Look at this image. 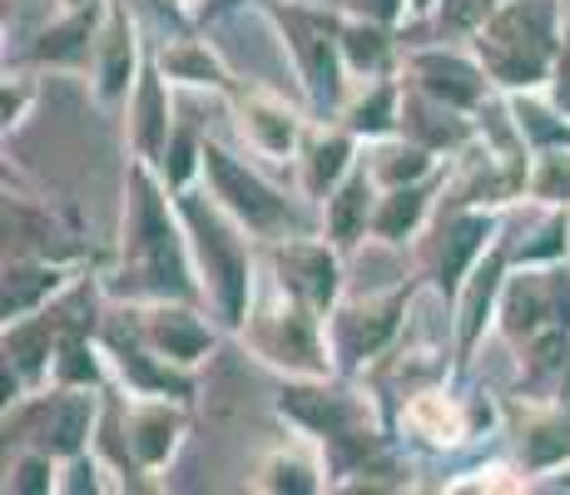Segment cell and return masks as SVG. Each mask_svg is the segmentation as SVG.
Returning <instances> with one entry per match:
<instances>
[{"mask_svg":"<svg viewBox=\"0 0 570 495\" xmlns=\"http://www.w3.org/2000/svg\"><path fill=\"white\" fill-rule=\"evenodd\" d=\"M507 436L517 442V461L531 471V481L551 476L570 461V412L561 402L517 396V406L507 412Z\"/></svg>","mask_w":570,"mask_h":495,"instance_id":"cell-21","label":"cell"},{"mask_svg":"<svg viewBox=\"0 0 570 495\" xmlns=\"http://www.w3.org/2000/svg\"><path fill=\"white\" fill-rule=\"evenodd\" d=\"M248 491H258V495H317V491H333V471H327L323 446L288 426L283 442L258 451L254 471H248Z\"/></svg>","mask_w":570,"mask_h":495,"instance_id":"cell-20","label":"cell"},{"mask_svg":"<svg viewBox=\"0 0 570 495\" xmlns=\"http://www.w3.org/2000/svg\"><path fill=\"white\" fill-rule=\"evenodd\" d=\"M36 80H30V75H10L6 70V85H0V125H6V135H16L20 125H26L30 119V109H36Z\"/></svg>","mask_w":570,"mask_h":495,"instance_id":"cell-39","label":"cell"},{"mask_svg":"<svg viewBox=\"0 0 570 495\" xmlns=\"http://www.w3.org/2000/svg\"><path fill=\"white\" fill-rule=\"evenodd\" d=\"M363 159L377 179V189H397V184H416V179H432V174L446 169V159L436 149L416 145L407 135H392L377 139V145H363Z\"/></svg>","mask_w":570,"mask_h":495,"instance_id":"cell-33","label":"cell"},{"mask_svg":"<svg viewBox=\"0 0 570 495\" xmlns=\"http://www.w3.org/2000/svg\"><path fill=\"white\" fill-rule=\"evenodd\" d=\"M422 293H426V278L392 283V288L363 293V297L343 293V303L327 313V343H333L337 372L343 377H367L372 362L402 337V327H407Z\"/></svg>","mask_w":570,"mask_h":495,"instance_id":"cell-9","label":"cell"},{"mask_svg":"<svg viewBox=\"0 0 570 495\" xmlns=\"http://www.w3.org/2000/svg\"><path fill=\"white\" fill-rule=\"evenodd\" d=\"M238 343L258 362V367L278 372V377H333V343H327V313H317L308 297L283 288L263 263L258 297L248 307V323L238 327Z\"/></svg>","mask_w":570,"mask_h":495,"instance_id":"cell-5","label":"cell"},{"mask_svg":"<svg viewBox=\"0 0 570 495\" xmlns=\"http://www.w3.org/2000/svg\"><path fill=\"white\" fill-rule=\"evenodd\" d=\"M159 174H164V184H169L174 194H184V189H194V184H204V135L189 125V119H179V125H174Z\"/></svg>","mask_w":570,"mask_h":495,"instance_id":"cell-36","label":"cell"},{"mask_svg":"<svg viewBox=\"0 0 570 495\" xmlns=\"http://www.w3.org/2000/svg\"><path fill=\"white\" fill-rule=\"evenodd\" d=\"M105 416V387H36L16 406H6V446L50 451L75 461L95 451V432Z\"/></svg>","mask_w":570,"mask_h":495,"instance_id":"cell-8","label":"cell"},{"mask_svg":"<svg viewBox=\"0 0 570 495\" xmlns=\"http://www.w3.org/2000/svg\"><path fill=\"white\" fill-rule=\"evenodd\" d=\"M442 194H446V169L432 174V179L382 189L377 214H372V238L387 248H412L416 238L432 228V218L442 214Z\"/></svg>","mask_w":570,"mask_h":495,"instance_id":"cell-24","label":"cell"},{"mask_svg":"<svg viewBox=\"0 0 570 495\" xmlns=\"http://www.w3.org/2000/svg\"><path fill=\"white\" fill-rule=\"evenodd\" d=\"M337 40H343V65H347V75H353V85L402 70V50H397L392 26H377V20L343 10V20H337Z\"/></svg>","mask_w":570,"mask_h":495,"instance_id":"cell-31","label":"cell"},{"mask_svg":"<svg viewBox=\"0 0 570 495\" xmlns=\"http://www.w3.org/2000/svg\"><path fill=\"white\" fill-rule=\"evenodd\" d=\"M204 189L214 194L263 248L278 244V238L317 228V208L308 198L278 189L268 174H258L248 159H238L234 149L214 145V139H204Z\"/></svg>","mask_w":570,"mask_h":495,"instance_id":"cell-7","label":"cell"},{"mask_svg":"<svg viewBox=\"0 0 570 495\" xmlns=\"http://www.w3.org/2000/svg\"><path fill=\"white\" fill-rule=\"evenodd\" d=\"M80 283V263L36 258V253H6V283H0V317L20 323V317L50 307Z\"/></svg>","mask_w":570,"mask_h":495,"instance_id":"cell-22","label":"cell"},{"mask_svg":"<svg viewBox=\"0 0 570 495\" xmlns=\"http://www.w3.org/2000/svg\"><path fill=\"white\" fill-rule=\"evenodd\" d=\"M397 436L426 456H446V451H462L471 446V406H466V392L462 382H432V387L412 392L407 402L397 406Z\"/></svg>","mask_w":570,"mask_h":495,"instance_id":"cell-17","label":"cell"},{"mask_svg":"<svg viewBox=\"0 0 570 495\" xmlns=\"http://www.w3.org/2000/svg\"><path fill=\"white\" fill-rule=\"evenodd\" d=\"M159 70L169 85H184V90H214V95H228L234 90V70H228V60L208 46L204 36H174L164 40L155 50Z\"/></svg>","mask_w":570,"mask_h":495,"instance_id":"cell-30","label":"cell"},{"mask_svg":"<svg viewBox=\"0 0 570 495\" xmlns=\"http://www.w3.org/2000/svg\"><path fill=\"white\" fill-rule=\"evenodd\" d=\"M333 119H343L363 145L402 135V70L397 75H377V80H357L353 95L343 99Z\"/></svg>","mask_w":570,"mask_h":495,"instance_id":"cell-29","label":"cell"},{"mask_svg":"<svg viewBox=\"0 0 570 495\" xmlns=\"http://www.w3.org/2000/svg\"><path fill=\"white\" fill-rule=\"evenodd\" d=\"M145 36H139V20L125 0H109V16L95 40V65H90V90L100 109H125L135 95L139 75H145Z\"/></svg>","mask_w":570,"mask_h":495,"instance_id":"cell-18","label":"cell"},{"mask_svg":"<svg viewBox=\"0 0 570 495\" xmlns=\"http://www.w3.org/2000/svg\"><path fill=\"white\" fill-rule=\"evenodd\" d=\"M442 10V0H412V20H432Z\"/></svg>","mask_w":570,"mask_h":495,"instance_id":"cell-42","label":"cell"},{"mask_svg":"<svg viewBox=\"0 0 570 495\" xmlns=\"http://www.w3.org/2000/svg\"><path fill=\"white\" fill-rule=\"evenodd\" d=\"M333 6L377 20V26H392V30H397L402 20H412V0H333Z\"/></svg>","mask_w":570,"mask_h":495,"instance_id":"cell-41","label":"cell"},{"mask_svg":"<svg viewBox=\"0 0 570 495\" xmlns=\"http://www.w3.org/2000/svg\"><path fill=\"white\" fill-rule=\"evenodd\" d=\"M109 303H204V283L194 268V248L184 234V214L174 204V189L149 159L129 154L125 174V218H119V248L105 273ZM208 307V303H204Z\"/></svg>","mask_w":570,"mask_h":495,"instance_id":"cell-2","label":"cell"},{"mask_svg":"<svg viewBox=\"0 0 570 495\" xmlns=\"http://www.w3.org/2000/svg\"><path fill=\"white\" fill-rule=\"evenodd\" d=\"M179 10H189V16H199V10H208V0H174Z\"/></svg>","mask_w":570,"mask_h":495,"instance_id":"cell-43","label":"cell"},{"mask_svg":"<svg viewBox=\"0 0 570 495\" xmlns=\"http://www.w3.org/2000/svg\"><path fill=\"white\" fill-rule=\"evenodd\" d=\"M105 16H109V0H100V6H75V10L55 6V20L30 46V60L50 65V70H90Z\"/></svg>","mask_w":570,"mask_h":495,"instance_id":"cell-26","label":"cell"},{"mask_svg":"<svg viewBox=\"0 0 570 495\" xmlns=\"http://www.w3.org/2000/svg\"><path fill=\"white\" fill-rule=\"evenodd\" d=\"M507 278H511V253L497 238L487 258L466 273L462 293H456V303H452V347H456L452 377L456 382H466V372H471V362H476L481 343H487V333H497L501 288H507Z\"/></svg>","mask_w":570,"mask_h":495,"instance_id":"cell-16","label":"cell"},{"mask_svg":"<svg viewBox=\"0 0 570 495\" xmlns=\"http://www.w3.org/2000/svg\"><path fill=\"white\" fill-rule=\"evenodd\" d=\"M511 115H517L521 139L535 149H551V145H570V115L551 99V90H525V95H507Z\"/></svg>","mask_w":570,"mask_h":495,"instance_id":"cell-34","label":"cell"},{"mask_svg":"<svg viewBox=\"0 0 570 495\" xmlns=\"http://www.w3.org/2000/svg\"><path fill=\"white\" fill-rule=\"evenodd\" d=\"M442 491H452V495H521V491H535V481L521 461H481V466H471L466 476L446 481Z\"/></svg>","mask_w":570,"mask_h":495,"instance_id":"cell-38","label":"cell"},{"mask_svg":"<svg viewBox=\"0 0 570 495\" xmlns=\"http://www.w3.org/2000/svg\"><path fill=\"white\" fill-rule=\"evenodd\" d=\"M402 135L436 149L442 159H452V154H462L476 139V115H462V109L416 90L412 80H402Z\"/></svg>","mask_w":570,"mask_h":495,"instance_id":"cell-28","label":"cell"},{"mask_svg":"<svg viewBox=\"0 0 570 495\" xmlns=\"http://www.w3.org/2000/svg\"><path fill=\"white\" fill-rule=\"evenodd\" d=\"M402 80H412L416 90H426L442 105L462 109V115H481L501 90L487 75V65L476 60V50L456 46H412L402 50Z\"/></svg>","mask_w":570,"mask_h":495,"instance_id":"cell-15","label":"cell"},{"mask_svg":"<svg viewBox=\"0 0 570 495\" xmlns=\"http://www.w3.org/2000/svg\"><path fill=\"white\" fill-rule=\"evenodd\" d=\"M426 234H432L426 288L442 297V303H456L466 273L487 258L501 234H507V214H501V208H442Z\"/></svg>","mask_w":570,"mask_h":495,"instance_id":"cell-10","label":"cell"},{"mask_svg":"<svg viewBox=\"0 0 570 495\" xmlns=\"http://www.w3.org/2000/svg\"><path fill=\"white\" fill-rule=\"evenodd\" d=\"M125 327L145 347H155L164 362L199 372L218 347V317L204 303H179V297H159V303H119Z\"/></svg>","mask_w":570,"mask_h":495,"instance_id":"cell-11","label":"cell"},{"mask_svg":"<svg viewBox=\"0 0 570 495\" xmlns=\"http://www.w3.org/2000/svg\"><path fill=\"white\" fill-rule=\"evenodd\" d=\"M6 244H10V253L85 263V244L75 238V228H65L46 204H36V198H26V194H6Z\"/></svg>","mask_w":570,"mask_h":495,"instance_id":"cell-27","label":"cell"},{"mask_svg":"<svg viewBox=\"0 0 570 495\" xmlns=\"http://www.w3.org/2000/svg\"><path fill=\"white\" fill-rule=\"evenodd\" d=\"M263 263L268 273L293 288L298 297H308L317 313H333L347 293V253L323 234V228H308V234L278 238V244L263 248Z\"/></svg>","mask_w":570,"mask_h":495,"instance_id":"cell-13","label":"cell"},{"mask_svg":"<svg viewBox=\"0 0 570 495\" xmlns=\"http://www.w3.org/2000/svg\"><path fill=\"white\" fill-rule=\"evenodd\" d=\"M100 347L109 362V387H119L125 396H174V402H194L199 396V372L179 367V362H164L155 347H145L129 333L119 313L100 327Z\"/></svg>","mask_w":570,"mask_h":495,"instance_id":"cell-14","label":"cell"},{"mask_svg":"<svg viewBox=\"0 0 570 495\" xmlns=\"http://www.w3.org/2000/svg\"><path fill=\"white\" fill-rule=\"evenodd\" d=\"M278 416L313 436L333 471V491H407V461L397 456V422L363 377H283Z\"/></svg>","mask_w":570,"mask_h":495,"instance_id":"cell-1","label":"cell"},{"mask_svg":"<svg viewBox=\"0 0 570 495\" xmlns=\"http://www.w3.org/2000/svg\"><path fill=\"white\" fill-rule=\"evenodd\" d=\"M377 179H372L367 159H357V169L347 174L343 184H337L333 194L323 198V208H317V228H323L327 238H333L337 248L353 258L357 248L372 238V214H377Z\"/></svg>","mask_w":570,"mask_h":495,"instance_id":"cell-25","label":"cell"},{"mask_svg":"<svg viewBox=\"0 0 570 495\" xmlns=\"http://www.w3.org/2000/svg\"><path fill=\"white\" fill-rule=\"evenodd\" d=\"M65 461L50 451L16 446V461H6V491L10 495H60Z\"/></svg>","mask_w":570,"mask_h":495,"instance_id":"cell-37","label":"cell"},{"mask_svg":"<svg viewBox=\"0 0 570 495\" xmlns=\"http://www.w3.org/2000/svg\"><path fill=\"white\" fill-rule=\"evenodd\" d=\"M501 95L551 90L566 50V0H501L471 36Z\"/></svg>","mask_w":570,"mask_h":495,"instance_id":"cell-4","label":"cell"},{"mask_svg":"<svg viewBox=\"0 0 570 495\" xmlns=\"http://www.w3.org/2000/svg\"><path fill=\"white\" fill-rule=\"evenodd\" d=\"M169 90H174V85L164 80L159 60L149 55V60H145V75H139L135 95H129V105H125L129 154H135V159H149L155 169L164 164L169 135H174V125H179V115H174V99H169Z\"/></svg>","mask_w":570,"mask_h":495,"instance_id":"cell-23","label":"cell"},{"mask_svg":"<svg viewBox=\"0 0 570 495\" xmlns=\"http://www.w3.org/2000/svg\"><path fill=\"white\" fill-rule=\"evenodd\" d=\"M501 0H442V10H436V20H442L446 30H456V36H476V26L497 10Z\"/></svg>","mask_w":570,"mask_h":495,"instance_id":"cell-40","label":"cell"},{"mask_svg":"<svg viewBox=\"0 0 570 495\" xmlns=\"http://www.w3.org/2000/svg\"><path fill=\"white\" fill-rule=\"evenodd\" d=\"M174 204L184 214V234H189L208 313L218 317L224 333H238L248 323V307H254L258 283H263V244L204 184L174 194Z\"/></svg>","mask_w":570,"mask_h":495,"instance_id":"cell-3","label":"cell"},{"mask_svg":"<svg viewBox=\"0 0 570 495\" xmlns=\"http://www.w3.org/2000/svg\"><path fill=\"white\" fill-rule=\"evenodd\" d=\"M501 244L511 253V268H541V263H566L570 258V214L566 208H541L531 204L525 224L517 234H501Z\"/></svg>","mask_w":570,"mask_h":495,"instance_id":"cell-32","label":"cell"},{"mask_svg":"<svg viewBox=\"0 0 570 495\" xmlns=\"http://www.w3.org/2000/svg\"><path fill=\"white\" fill-rule=\"evenodd\" d=\"M525 204L566 208L570 214V145H551V149L531 154V169H525Z\"/></svg>","mask_w":570,"mask_h":495,"instance_id":"cell-35","label":"cell"},{"mask_svg":"<svg viewBox=\"0 0 570 495\" xmlns=\"http://www.w3.org/2000/svg\"><path fill=\"white\" fill-rule=\"evenodd\" d=\"M363 159V139L343 125V119H323L317 115L303 135V149L293 159V189L308 198L313 208H323V198L347 179Z\"/></svg>","mask_w":570,"mask_h":495,"instance_id":"cell-19","label":"cell"},{"mask_svg":"<svg viewBox=\"0 0 570 495\" xmlns=\"http://www.w3.org/2000/svg\"><path fill=\"white\" fill-rule=\"evenodd\" d=\"M258 16L278 30L283 50L293 55V70L303 80L313 115L333 119L343 99L353 95V75L343 65V40H337V6H308V0H254Z\"/></svg>","mask_w":570,"mask_h":495,"instance_id":"cell-6","label":"cell"},{"mask_svg":"<svg viewBox=\"0 0 570 495\" xmlns=\"http://www.w3.org/2000/svg\"><path fill=\"white\" fill-rule=\"evenodd\" d=\"M224 99H228V115H234L244 149L254 159L273 164V169H293L313 119L298 105H288L278 90H268V85H234Z\"/></svg>","mask_w":570,"mask_h":495,"instance_id":"cell-12","label":"cell"}]
</instances>
